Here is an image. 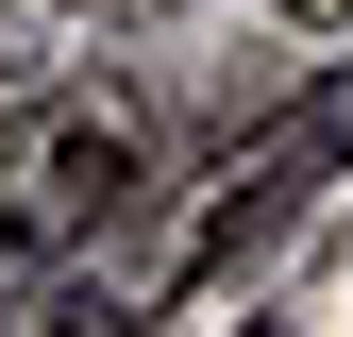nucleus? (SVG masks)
Masks as SVG:
<instances>
[{
  "mask_svg": "<svg viewBox=\"0 0 353 337\" xmlns=\"http://www.w3.org/2000/svg\"><path fill=\"white\" fill-rule=\"evenodd\" d=\"M320 168H353V68H336V84H303V102L270 118V135H252V152L202 186L185 253H168V304H219V287H236L252 253H270V236L303 220V202H320Z\"/></svg>",
  "mask_w": 353,
  "mask_h": 337,
  "instance_id": "1",
  "label": "nucleus"
},
{
  "mask_svg": "<svg viewBox=\"0 0 353 337\" xmlns=\"http://www.w3.org/2000/svg\"><path fill=\"white\" fill-rule=\"evenodd\" d=\"M135 118L118 102H34V118H0V270H51V253H84L135 202Z\"/></svg>",
  "mask_w": 353,
  "mask_h": 337,
  "instance_id": "2",
  "label": "nucleus"
},
{
  "mask_svg": "<svg viewBox=\"0 0 353 337\" xmlns=\"http://www.w3.org/2000/svg\"><path fill=\"white\" fill-rule=\"evenodd\" d=\"M236 337H270V320H236Z\"/></svg>",
  "mask_w": 353,
  "mask_h": 337,
  "instance_id": "3",
  "label": "nucleus"
}]
</instances>
